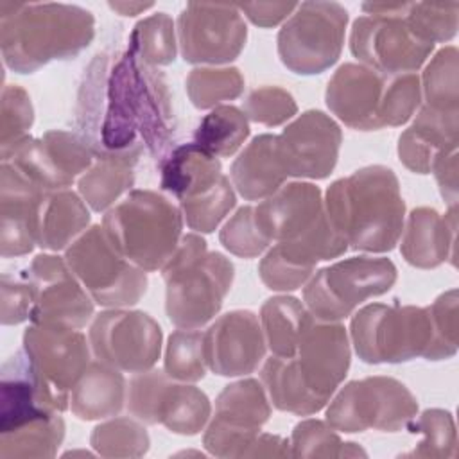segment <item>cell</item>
I'll return each instance as SVG.
<instances>
[{"label": "cell", "instance_id": "obj_1", "mask_svg": "<svg viewBox=\"0 0 459 459\" xmlns=\"http://www.w3.org/2000/svg\"><path fill=\"white\" fill-rule=\"evenodd\" d=\"M74 113L95 158L131 165L143 151L160 161L172 149L178 129L163 74L129 48L93 56L81 77Z\"/></svg>", "mask_w": 459, "mask_h": 459}, {"label": "cell", "instance_id": "obj_2", "mask_svg": "<svg viewBox=\"0 0 459 459\" xmlns=\"http://www.w3.org/2000/svg\"><path fill=\"white\" fill-rule=\"evenodd\" d=\"M323 204L335 231L355 251L385 253L400 240L405 203L389 167L369 165L335 179Z\"/></svg>", "mask_w": 459, "mask_h": 459}, {"label": "cell", "instance_id": "obj_3", "mask_svg": "<svg viewBox=\"0 0 459 459\" xmlns=\"http://www.w3.org/2000/svg\"><path fill=\"white\" fill-rule=\"evenodd\" d=\"M95 38V16L75 4L0 2V50L7 68L32 74L77 57Z\"/></svg>", "mask_w": 459, "mask_h": 459}, {"label": "cell", "instance_id": "obj_4", "mask_svg": "<svg viewBox=\"0 0 459 459\" xmlns=\"http://www.w3.org/2000/svg\"><path fill=\"white\" fill-rule=\"evenodd\" d=\"M161 276L170 323L178 328L199 330L219 314L231 289L235 267L222 253H208L201 235L186 233L163 265Z\"/></svg>", "mask_w": 459, "mask_h": 459}, {"label": "cell", "instance_id": "obj_5", "mask_svg": "<svg viewBox=\"0 0 459 459\" xmlns=\"http://www.w3.org/2000/svg\"><path fill=\"white\" fill-rule=\"evenodd\" d=\"M183 215L167 195L129 190L104 219L102 230L115 249L143 271H161L183 237Z\"/></svg>", "mask_w": 459, "mask_h": 459}, {"label": "cell", "instance_id": "obj_6", "mask_svg": "<svg viewBox=\"0 0 459 459\" xmlns=\"http://www.w3.org/2000/svg\"><path fill=\"white\" fill-rule=\"evenodd\" d=\"M351 316V344L366 364L443 360L429 307L369 303Z\"/></svg>", "mask_w": 459, "mask_h": 459}, {"label": "cell", "instance_id": "obj_7", "mask_svg": "<svg viewBox=\"0 0 459 459\" xmlns=\"http://www.w3.org/2000/svg\"><path fill=\"white\" fill-rule=\"evenodd\" d=\"M350 32V50L366 66L385 74H416L434 50L402 16V2H369L360 5Z\"/></svg>", "mask_w": 459, "mask_h": 459}, {"label": "cell", "instance_id": "obj_8", "mask_svg": "<svg viewBox=\"0 0 459 459\" xmlns=\"http://www.w3.org/2000/svg\"><path fill=\"white\" fill-rule=\"evenodd\" d=\"M396 276V265L384 256L339 260L310 276L303 289V303L316 319L341 323L369 298L391 290Z\"/></svg>", "mask_w": 459, "mask_h": 459}, {"label": "cell", "instance_id": "obj_9", "mask_svg": "<svg viewBox=\"0 0 459 459\" xmlns=\"http://www.w3.org/2000/svg\"><path fill=\"white\" fill-rule=\"evenodd\" d=\"M65 260L100 307H131L147 292V271L131 264L115 249L102 224H93L77 237L66 247Z\"/></svg>", "mask_w": 459, "mask_h": 459}, {"label": "cell", "instance_id": "obj_10", "mask_svg": "<svg viewBox=\"0 0 459 459\" xmlns=\"http://www.w3.org/2000/svg\"><path fill=\"white\" fill-rule=\"evenodd\" d=\"M348 11L337 2H303L281 25L276 47L285 68L298 75L323 74L344 45Z\"/></svg>", "mask_w": 459, "mask_h": 459}, {"label": "cell", "instance_id": "obj_11", "mask_svg": "<svg viewBox=\"0 0 459 459\" xmlns=\"http://www.w3.org/2000/svg\"><path fill=\"white\" fill-rule=\"evenodd\" d=\"M418 414V400L393 377H366L344 384L326 409V423L344 434L369 429L396 432Z\"/></svg>", "mask_w": 459, "mask_h": 459}, {"label": "cell", "instance_id": "obj_12", "mask_svg": "<svg viewBox=\"0 0 459 459\" xmlns=\"http://www.w3.org/2000/svg\"><path fill=\"white\" fill-rule=\"evenodd\" d=\"M126 405L142 423H161L181 436L199 434L212 414L210 400L199 387L176 384L165 371L152 368L129 380Z\"/></svg>", "mask_w": 459, "mask_h": 459}, {"label": "cell", "instance_id": "obj_13", "mask_svg": "<svg viewBox=\"0 0 459 459\" xmlns=\"http://www.w3.org/2000/svg\"><path fill=\"white\" fill-rule=\"evenodd\" d=\"M161 326L142 310L109 308L90 325L88 341L97 360L122 371L151 369L161 353Z\"/></svg>", "mask_w": 459, "mask_h": 459}, {"label": "cell", "instance_id": "obj_14", "mask_svg": "<svg viewBox=\"0 0 459 459\" xmlns=\"http://www.w3.org/2000/svg\"><path fill=\"white\" fill-rule=\"evenodd\" d=\"M178 45L192 65H226L244 50L247 27L237 5L188 2L178 16Z\"/></svg>", "mask_w": 459, "mask_h": 459}, {"label": "cell", "instance_id": "obj_15", "mask_svg": "<svg viewBox=\"0 0 459 459\" xmlns=\"http://www.w3.org/2000/svg\"><path fill=\"white\" fill-rule=\"evenodd\" d=\"M93 160V151L82 136L63 129H50L39 138L29 134L2 152V161L14 165L45 192L68 188L91 167Z\"/></svg>", "mask_w": 459, "mask_h": 459}, {"label": "cell", "instance_id": "obj_16", "mask_svg": "<svg viewBox=\"0 0 459 459\" xmlns=\"http://www.w3.org/2000/svg\"><path fill=\"white\" fill-rule=\"evenodd\" d=\"M27 276L34 290L30 323H56L79 330L90 323L93 299L65 258L50 253L36 255Z\"/></svg>", "mask_w": 459, "mask_h": 459}, {"label": "cell", "instance_id": "obj_17", "mask_svg": "<svg viewBox=\"0 0 459 459\" xmlns=\"http://www.w3.org/2000/svg\"><path fill=\"white\" fill-rule=\"evenodd\" d=\"M47 385L70 405V391L91 362L90 341L79 328L32 323L23 332V346Z\"/></svg>", "mask_w": 459, "mask_h": 459}, {"label": "cell", "instance_id": "obj_18", "mask_svg": "<svg viewBox=\"0 0 459 459\" xmlns=\"http://www.w3.org/2000/svg\"><path fill=\"white\" fill-rule=\"evenodd\" d=\"M342 133L319 109H308L276 134V147L289 178L325 179L337 165Z\"/></svg>", "mask_w": 459, "mask_h": 459}, {"label": "cell", "instance_id": "obj_19", "mask_svg": "<svg viewBox=\"0 0 459 459\" xmlns=\"http://www.w3.org/2000/svg\"><path fill=\"white\" fill-rule=\"evenodd\" d=\"M292 359L307 385L328 403L350 369L351 350L344 325L319 321L310 314Z\"/></svg>", "mask_w": 459, "mask_h": 459}, {"label": "cell", "instance_id": "obj_20", "mask_svg": "<svg viewBox=\"0 0 459 459\" xmlns=\"http://www.w3.org/2000/svg\"><path fill=\"white\" fill-rule=\"evenodd\" d=\"M387 90L389 75L362 63H344L330 77L325 100L344 126L377 131L385 127Z\"/></svg>", "mask_w": 459, "mask_h": 459}, {"label": "cell", "instance_id": "obj_21", "mask_svg": "<svg viewBox=\"0 0 459 459\" xmlns=\"http://www.w3.org/2000/svg\"><path fill=\"white\" fill-rule=\"evenodd\" d=\"M206 368L219 377L253 373L265 357L260 321L251 310H230L203 332Z\"/></svg>", "mask_w": 459, "mask_h": 459}, {"label": "cell", "instance_id": "obj_22", "mask_svg": "<svg viewBox=\"0 0 459 459\" xmlns=\"http://www.w3.org/2000/svg\"><path fill=\"white\" fill-rule=\"evenodd\" d=\"M70 405L47 385L23 348L2 362L0 432L13 430L54 412H63Z\"/></svg>", "mask_w": 459, "mask_h": 459}, {"label": "cell", "instance_id": "obj_23", "mask_svg": "<svg viewBox=\"0 0 459 459\" xmlns=\"http://www.w3.org/2000/svg\"><path fill=\"white\" fill-rule=\"evenodd\" d=\"M325 213L319 186L308 181L281 185L255 206L258 230L271 242H290L310 231Z\"/></svg>", "mask_w": 459, "mask_h": 459}, {"label": "cell", "instance_id": "obj_24", "mask_svg": "<svg viewBox=\"0 0 459 459\" xmlns=\"http://www.w3.org/2000/svg\"><path fill=\"white\" fill-rule=\"evenodd\" d=\"M45 194L14 165L0 167V255L23 256L36 246L34 221L39 197Z\"/></svg>", "mask_w": 459, "mask_h": 459}, {"label": "cell", "instance_id": "obj_25", "mask_svg": "<svg viewBox=\"0 0 459 459\" xmlns=\"http://www.w3.org/2000/svg\"><path fill=\"white\" fill-rule=\"evenodd\" d=\"M457 208L439 215L434 208L420 206L411 210L403 221L400 253L407 264L418 269H434L455 256Z\"/></svg>", "mask_w": 459, "mask_h": 459}, {"label": "cell", "instance_id": "obj_26", "mask_svg": "<svg viewBox=\"0 0 459 459\" xmlns=\"http://www.w3.org/2000/svg\"><path fill=\"white\" fill-rule=\"evenodd\" d=\"M459 113H443L420 106L414 122L398 136V158L416 174H430L441 156L457 149Z\"/></svg>", "mask_w": 459, "mask_h": 459}, {"label": "cell", "instance_id": "obj_27", "mask_svg": "<svg viewBox=\"0 0 459 459\" xmlns=\"http://www.w3.org/2000/svg\"><path fill=\"white\" fill-rule=\"evenodd\" d=\"M230 178L246 201H264L273 195L289 178L278 154L276 134L255 136L231 163Z\"/></svg>", "mask_w": 459, "mask_h": 459}, {"label": "cell", "instance_id": "obj_28", "mask_svg": "<svg viewBox=\"0 0 459 459\" xmlns=\"http://www.w3.org/2000/svg\"><path fill=\"white\" fill-rule=\"evenodd\" d=\"M88 224L90 212L79 194L68 188L45 192L36 206V246L47 251L66 249Z\"/></svg>", "mask_w": 459, "mask_h": 459}, {"label": "cell", "instance_id": "obj_29", "mask_svg": "<svg viewBox=\"0 0 459 459\" xmlns=\"http://www.w3.org/2000/svg\"><path fill=\"white\" fill-rule=\"evenodd\" d=\"M221 178L219 158L195 142L176 145L160 160V186L178 201L210 190Z\"/></svg>", "mask_w": 459, "mask_h": 459}, {"label": "cell", "instance_id": "obj_30", "mask_svg": "<svg viewBox=\"0 0 459 459\" xmlns=\"http://www.w3.org/2000/svg\"><path fill=\"white\" fill-rule=\"evenodd\" d=\"M126 394L122 371L95 359L70 391V411L84 421L111 418L126 405Z\"/></svg>", "mask_w": 459, "mask_h": 459}, {"label": "cell", "instance_id": "obj_31", "mask_svg": "<svg viewBox=\"0 0 459 459\" xmlns=\"http://www.w3.org/2000/svg\"><path fill=\"white\" fill-rule=\"evenodd\" d=\"M260 378L269 402L278 411L310 416L326 405V402L319 398L301 378L292 357L271 355L262 366Z\"/></svg>", "mask_w": 459, "mask_h": 459}, {"label": "cell", "instance_id": "obj_32", "mask_svg": "<svg viewBox=\"0 0 459 459\" xmlns=\"http://www.w3.org/2000/svg\"><path fill=\"white\" fill-rule=\"evenodd\" d=\"M310 312L294 296H273L260 308V326L271 355L292 357Z\"/></svg>", "mask_w": 459, "mask_h": 459}, {"label": "cell", "instance_id": "obj_33", "mask_svg": "<svg viewBox=\"0 0 459 459\" xmlns=\"http://www.w3.org/2000/svg\"><path fill=\"white\" fill-rule=\"evenodd\" d=\"M134 165L124 160L95 158L91 167L79 176V195L93 212H104L117 204L134 183Z\"/></svg>", "mask_w": 459, "mask_h": 459}, {"label": "cell", "instance_id": "obj_34", "mask_svg": "<svg viewBox=\"0 0 459 459\" xmlns=\"http://www.w3.org/2000/svg\"><path fill=\"white\" fill-rule=\"evenodd\" d=\"M65 437L61 412L32 420L22 427L0 432V457H54Z\"/></svg>", "mask_w": 459, "mask_h": 459}, {"label": "cell", "instance_id": "obj_35", "mask_svg": "<svg viewBox=\"0 0 459 459\" xmlns=\"http://www.w3.org/2000/svg\"><path fill=\"white\" fill-rule=\"evenodd\" d=\"M249 133L246 113L224 104L201 118L194 131V142L217 158H230L242 147Z\"/></svg>", "mask_w": 459, "mask_h": 459}, {"label": "cell", "instance_id": "obj_36", "mask_svg": "<svg viewBox=\"0 0 459 459\" xmlns=\"http://www.w3.org/2000/svg\"><path fill=\"white\" fill-rule=\"evenodd\" d=\"M213 416L235 425L262 429L271 416V402L258 380L242 378L219 393Z\"/></svg>", "mask_w": 459, "mask_h": 459}, {"label": "cell", "instance_id": "obj_37", "mask_svg": "<svg viewBox=\"0 0 459 459\" xmlns=\"http://www.w3.org/2000/svg\"><path fill=\"white\" fill-rule=\"evenodd\" d=\"M459 54L455 47L439 48L420 79L423 106L443 111L459 113Z\"/></svg>", "mask_w": 459, "mask_h": 459}, {"label": "cell", "instance_id": "obj_38", "mask_svg": "<svg viewBox=\"0 0 459 459\" xmlns=\"http://www.w3.org/2000/svg\"><path fill=\"white\" fill-rule=\"evenodd\" d=\"M185 86L197 109H212L224 100L238 99L244 91V77L235 66H199L190 70Z\"/></svg>", "mask_w": 459, "mask_h": 459}, {"label": "cell", "instance_id": "obj_39", "mask_svg": "<svg viewBox=\"0 0 459 459\" xmlns=\"http://www.w3.org/2000/svg\"><path fill=\"white\" fill-rule=\"evenodd\" d=\"M176 29L167 13L140 20L129 34V50L151 66H165L176 59Z\"/></svg>", "mask_w": 459, "mask_h": 459}, {"label": "cell", "instance_id": "obj_40", "mask_svg": "<svg viewBox=\"0 0 459 459\" xmlns=\"http://www.w3.org/2000/svg\"><path fill=\"white\" fill-rule=\"evenodd\" d=\"M90 445L102 457H140L147 454L151 439L136 418H113L91 430Z\"/></svg>", "mask_w": 459, "mask_h": 459}, {"label": "cell", "instance_id": "obj_41", "mask_svg": "<svg viewBox=\"0 0 459 459\" xmlns=\"http://www.w3.org/2000/svg\"><path fill=\"white\" fill-rule=\"evenodd\" d=\"M237 195L228 176L213 185L210 190L179 201V210L186 226L197 233H212L222 219L235 208Z\"/></svg>", "mask_w": 459, "mask_h": 459}, {"label": "cell", "instance_id": "obj_42", "mask_svg": "<svg viewBox=\"0 0 459 459\" xmlns=\"http://www.w3.org/2000/svg\"><path fill=\"white\" fill-rule=\"evenodd\" d=\"M412 434H421L423 439L403 457H454L457 450V432L454 418L443 409H427L418 418L414 416L407 427Z\"/></svg>", "mask_w": 459, "mask_h": 459}, {"label": "cell", "instance_id": "obj_43", "mask_svg": "<svg viewBox=\"0 0 459 459\" xmlns=\"http://www.w3.org/2000/svg\"><path fill=\"white\" fill-rule=\"evenodd\" d=\"M402 16L425 41L445 43L457 32L459 2H402Z\"/></svg>", "mask_w": 459, "mask_h": 459}, {"label": "cell", "instance_id": "obj_44", "mask_svg": "<svg viewBox=\"0 0 459 459\" xmlns=\"http://www.w3.org/2000/svg\"><path fill=\"white\" fill-rule=\"evenodd\" d=\"M165 373L176 382H197L206 375L203 332L178 328L167 339Z\"/></svg>", "mask_w": 459, "mask_h": 459}, {"label": "cell", "instance_id": "obj_45", "mask_svg": "<svg viewBox=\"0 0 459 459\" xmlns=\"http://www.w3.org/2000/svg\"><path fill=\"white\" fill-rule=\"evenodd\" d=\"M34 122V108L29 93L18 84H5L0 109V152L9 151L29 136Z\"/></svg>", "mask_w": 459, "mask_h": 459}, {"label": "cell", "instance_id": "obj_46", "mask_svg": "<svg viewBox=\"0 0 459 459\" xmlns=\"http://www.w3.org/2000/svg\"><path fill=\"white\" fill-rule=\"evenodd\" d=\"M219 240L231 255L242 258H255L262 255L271 240L264 237L255 221V206L238 208L219 231Z\"/></svg>", "mask_w": 459, "mask_h": 459}, {"label": "cell", "instance_id": "obj_47", "mask_svg": "<svg viewBox=\"0 0 459 459\" xmlns=\"http://www.w3.org/2000/svg\"><path fill=\"white\" fill-rule=\"evenodd\" d=\"M247 120L269 127L289 122L298 113L294 97L280 86H262L253 90L242 104Z\"/></svg>", "mask_w": 459, "mask_h": 459}, {"label": "cell", "instance_id": "obj_48", "mask_svg": "<svg viewBox=\"0 0 459 459\" xmlns=\"http://www.w3.org/2000/svg\"><path fill=\"white\" fill-rule=\"evenodd\" d=\"M289 441L292 457H344V441L321 420L299 421Z\"/></svg>", "mask_w": 459, "mask_h": 459}, {"label": "cell", "instance_id": "obj_49", "mask_svg": "<svg viewBox=\"0 0 459 459\" xmlns=\"http://www.w3.org/2000/svg\"><path fill=\"white\" fill-rule=\"evenodd\" d=\"M314 271L316 267L289 258L276 244L265 253V256L258 264V276L262 283L267 289L278 292L299 289L310 280Z\"/></svg>", "mask_w": 459, "mask_h": 459}, {"label": "cell", "instance_id": "obj_50", "mask_svg": "<svg viewBox=\"0 0 459 459\" xmlns=\"http://www.w3.org/2000/svg\"><path fill=\"white\" fill-rule=\"evenodd\" d=\"M2 298H0V321L2 325H20L30 319V312L34 307V290L27 271L22 274H2L0 283Z\"/></svg>", "mask_w": 459, "mask_h": 459}, {"label": "cell", "instance_id": "obj_51", "mask_svg": "<svg viewBox=\"0 0 459 459\" xmlns=\"http://www.w3.org/2000/svg\"><path fill=\"white\" fill-rule=\"evenodd\" d=\"M429 312L432 317V325L436 330L437 344L445 359H450L457 353V342H459V296L457 289H450L443 294H439L432 305H429Z\"/></svg>", "mask_w": 459, "mask_h": 459}, {"label": "cell", "instance_id": "obj_52", "mask_svg": "<svg viewBox=\"0 0 459 459\" xmlns=\"http://www.w3.org/2000/svg\"><path fill=\"white\" fill-rule=\"evenodd\" d=\"M240 14H244L251 23L258 27H274L281 23L296 11V2H256V4H240L237 5Z\"/></svg>", "mask_w": 459, "mask_h": 459}, {"label": "cell", "instance_id": "obj_53", "mask_svg": "<svg viewBox=\"0 0 459 459\" xmlns=\"http://www.w3.org/2000/svg\"><path fill=\"white\" fill-rule=\"evenodd\" d=\"M432 174L437 181L443 199L454 206L457 203V152L441 156L432 167Z\"/></svg>", "mask_w": 459, "mask_h": 459}, {"label": "cell", "instance_id": "obj_54", "mask_svg": "<svg viewBox=\"0 0 459 459\" xmlns=\"http://www.w3.org/2000/svg\"><path fill=\"white\" fill-rule=\"evenodd\" d=\"M290 441L278 434L260 432L249 445L244 457H289Z\"/></svg>", "mask_w": 459, "mask_h": 459}, {"label": "cell", "instance_id": "obj_55", "mask_svg": "<svg viewBox=\"0 0 459 459\" xmlns=\"http://www.w3.org/2000/svg\"><path fill=\"white\" fill-rule=\"evenodd\" d=\"M108 5L122 16H136L151 9L154 4L152 2H109Z\"/></svg>", "mask_w": 459, "mask_h": 459}]
</instances>
